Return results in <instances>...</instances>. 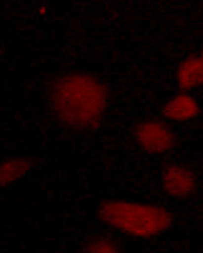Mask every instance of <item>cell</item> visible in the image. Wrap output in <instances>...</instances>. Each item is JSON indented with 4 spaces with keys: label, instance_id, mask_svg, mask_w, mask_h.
I'll use <instances>...</instances> for the list:
<instances>
[{
    "label": "cell",
    "instance_id": "6da1fadb",
    "mask_svg": "<svg viewBox=\"0 0 203 253\" xmlns=\"http://www.w3.org/2000/svg\"><path fill=\"white\" fill-rule=\"evenodd\" d=\"M48 104L57 123L69 132L99 129L109 107V90L102 79L83 70L65 72L48 84Z\"/></svg>",
    "mask_w": 203,
    "mask_h": 253
},
{
    "label": "cell",
    "instance_id": "7a4b0ae2",
    "mask_svg": "<svg viewBox=\"0 0 203 253\" xmlns=\"http://www.w3.org/2000/svg\"><path fill=\"white\" fill-rule=\"evenodd\" d=\"M95 212L107 227L138 240L158 237L173 224L171 211L156 203L112 198L102 201Z\"/></svg>",
    "mask_w": 203,
    "mask_h": 253
},
{
    "label": "cell",
    "instance_id": "3957f363",
    "mask_svg": "<svg viewBox=\"0 0 203 253\" xmlns=\"http://www.w3.org/2000/svg\"><path fill=\"white\" fill-rule=\"evenodd\" d=\"M133 138L137 146L152 156H162L174 149L177 137L167 123L158 119H144L135 124Z\"/></svg>",
    "mask_w": 203,
    "mask_h": 253
},
{
    "label": "cell",
    "instance_id": "277c9868",
    "mask_svg": "<svg viewBox=\"0 0 203 253\" xmlns=\"http://www.w3.org/2000/svg\"><path fill=\"white\" fill-rule=\"evenodd\" d=\"M161 183L165 193L176 200H184L197 189V177L190 168L181 165H169L163 169Z\"/></svg>",
    "mask_w": 203,
    "mask_h": 253
},
{
    "label": "cell",
    "instance_id": "5b68a950",
    "mask_svg": "<svg viewBox=\"0 0 203 253\" xmlns=\"http://www.w3.org/2000/svg\"><path fill=\"white\" fill-rule=\"evenodd\" d=\"M201 113V105L193 95L186 92L172 95L162 108V114L167 121L184 123L193 121Z\"/></svg>",
    "mask_w": 203,
    "mask_h": 253
},
{
    "label": "cell",
    "instance_id": "8992f818",
    "mask_svg": "<svg viewBox=\"0 0 203 253\" xmlns=\"http://www.w3.org/2000/svg\"><path fill=\"white\" fill-rule=\"evenodd\" d=\"M36 166L34 159L24 156H11L1 161L0 165V184L5 189L24 179Z\"/></svg>",
    "mask_w": 203,
    "mask_h": 253
},
{
    "label": "cell",
    "instance_id": "52a82bcc",
    "mask_svg": "<svg viewBox=\"0 0 203 253\" xmlns=\"http://www.w3.org/2000/svg\"><path fill=\"white\" fill-rule=\"evenodd\" d=\"M176 81L183 92L203 85V60L200 55L184 58L176 70Z\"/></svg>",
    "mask_w": 203,
    "mask_h": 253
},
{
    "label": "cell",
    "instance_id": "ba28073f",
    "mask_svg": "<svg viewBox=\"0 0 203 253\" xmlns=\"http://www.w3.org/2000/svg\"><path fill=\"white\" fill-rule=\"evenodd\" d=\"M81 253H123L122 248L108 236H94L81 247Z\"/></svg>",
    "mask_w": 203,
    "mask_h": 253
},
{
    "label": "cell",
    "instance_id": "9c48e42d",
    "mask_svg": "<svg viewBox=\"0 0 203 253\" xmlns=\"http://www.w3.org/2000/svg\"><path fill=\"white\" fill-rule=\"evenodd\" d=\"M200 57H201V59L203 60V49H202V51H201V54H200Z\"/></svg>",
    "mask_w": 203,
    "mask_h": 253
}]
</instances>
